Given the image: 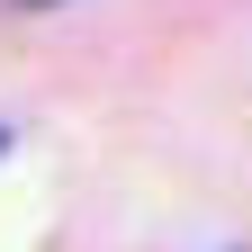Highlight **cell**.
<instances>
[{
    "mask_svg": "<svg viewBox=\"0 0 252 252\" xmlns=\"http://www.w3.org/2000/svg\"><path fill=\"white\" fill-rule=\"evenodd\" d=\"M18 9H54V0H18Z\"/></svg>",
    "mask_w": 252,
    "mask_h": 252,
    "instance_id": "cell-1",
    "label": "cell"
},
{
    "mask_svg": "<svg viewBox=\"0 0 252 252\" xmlns=\"http://www.w3.org/2000/svg\"><path fill=\"white\" fill-rule=\"evenodd\" d=\"M0 144H9V135H0Z\"/></svg>",
    "mask_w": 252,
    "mask_h": 252,
    "instance_id": "cell-2",
    "label": "cell"
}]
</instances>
